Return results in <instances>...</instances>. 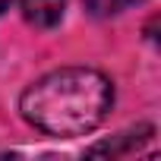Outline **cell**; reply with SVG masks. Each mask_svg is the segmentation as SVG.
I'll list each match as a JSON object with an SVG mask.
<instances>
[{"label":"cell","instance_id":"1","mask_svg":"<svg viewBox=\"0 0 161 161\" xmlns=\"http://www.w3.org/2000/svg\"><path fill=\"white\" fill-rule=\"evenodd\" d=\"M114 86L98 69L63 66L22 92V117L47 136H86L108 117Z\"/></svg>","mask_w":161,"mask_h":161},{"label":"cell","instance_id":"2","mask_svg":"<svg viewBox=\"0 0 161 161\" xmlns=\"http://www.w3.org/2000/svg\"><path fill=\"white\" fill-rule=\"evenodd\" d=\"M19 3L25 22H32L35 29H54L66 10V0H19Z\"/></svg>","mask_w":161,"mask_h":161},{"label":"cell","instance_id":"3","mask_svg":"<svg viewBox=\"0 0 161 161\" xmlns=\"http://www.w3.org/2000/svg\"><path fill=\"white\" fill-rule=\"evenodd\" d=\"M152 136V126H139V130H126V133H120V136H114L111 142H101V145H92L89 148V155H111V158H117V155H123V152H133V148H139L145 139Z\"/></svg>","mask_w":161,"mask_h":161},{"label":"cell","instance_id":"4","mask_svg":"<svg viewBox=\"0 0 161 161\" xmlns=\"http://www.w3.org/2000/svg\"><path fill=\"white\" fill-rule=\"evenodd\" d=\"M133 3H142V0H86V10L92 16H114V13L133 7Z\"/></svg>","mask_w":161,"mask_h":161},{"label":"cell","instance_id":"5","mask_svg":"<svg viewBox=\"0 0 161 161\" xmlns=\"http://www.w3.org/2000/svg\"><path fill=\"white\" fill-rule=\"evenodd\" d=\"M10 3H13V0H0V13H3V10H7Z\"/></svg>","mask_w":161,"mask_h":161}]
</instances>
